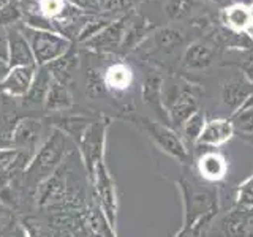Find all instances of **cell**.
I'll use <instances>...</instances> for the list:
<instances>
[{
    "instance_id": "obj_1",
    "label": "cell",
    "mask_w": 253,
    "mask_h": 237,
    "mask_svg": "<svg viewBox=\"0 0 253 237\" xmlns=\"http://www.w3.org/2000/svg\"><path fill=\"white\" fill-rule=\"evenodd\" d=\"M71 144L75 142L65 133L52 128L51 134L42 142V146L30 158L27 168L24 169L26 185L29 188H38L46 179H49L55 171L60 169L62 163L70 154Z\"/></svg>"
},
{
    "instance_id": "obj_2",
    "label": "cell",
    "mask_w": 253,
    "mask_h": 237,
    "mask_svg": "<svg viewBox=\"0 0 253 237\" xmlns=\"http://www.w3.org/2000/svg\"><path fill=\"white\" fill-rule=\"evenodd\" d=\"M201 89L185 79H163V103L171 128L179 131L190 117L200 111Z\"/></svg>"
},
{
    "instance_id": "obj_3",
    "label": "cell",
    "mask_w": 253,
    "mask_h": 237,
    "mask_svg": "<svg viewBox=\"0 0 253 237\" xmlns=\"http://www.w3.org/2000/svg\"><path fill=\"white\" fill-rule=\"evenodd\" d=\"M176 184L182 195V204H184L182 229L192 231L201 220L217 217L220 209L217 190L196 188V185L187 179H179Z\"/></svg>"
},
{
    "instance_id": "obj_4",
    "label": "cell",
    "mask_w": 253,
    "mask_h": 237,
    "mask_svg": "<svg viewBox=\"0 0 253 237\" xmlns=\"http://www.w3.org/2000/svg\"><path fill=\"white\" fill-rule=\"evenodd\" d=\"M128 120L136 126V128L144 133L149 138L152 144L162 150L163 154L169 155L179 163H188L190 160V152L185 142L182 141L180 134L171 128L169 125H165L158 120H152V118L144 117V116H133Z\"/></svg>"
},
{
    "instance_id": "obj_5",
    "label": "cell",
    "mask_w": 253,
    "mask_h": 237,
    "mask_svg": "<svg viewBox=\"0 0 253 237\" xmlns=\"http://www.w3.org/2000/svg\"><path fill=\"white\" fill-rule=\"evenodd\" d=\"M19 27L22 30V34L27 38L32 52H34L37 67H46L47 63L62 57V55L68 52L71 49V46H73L71 40L57 34V32L35 30V29L26 27L22 22Z\"/></svg>"
},
{
    "instance_id": "obj_6",
    "label": "cell",
    "mask_w": 253,
    "mask_h": 237,
    "mask_svg": "<svg viewBox=\"0 0 253 237\" xmlns=\"http://www.w3.org/2000/svg\"><path fill=\"white\" fill-rule=\"evenodd\" d=\"M109 126H111V118L106 116H98L87 126V130L83 134V139L78 144L83 164L87 174L90 176V179L93 176L97 164L105 160L106 138H108Z\"/></svg>"
},
{
    "instance_id": "obj_7",
    "label": "cell",
    "mask_w": 253,
    "mask_h": 237,
    "mask_svg": "<svg viewBox=\"0 0 253 237\" xmlns=\"http://www.w3.org/2000/svg\"><path fill=\"white\" fill-rule=\"evenodd\" d=\"M92 182H93L95 195H97V199H98L103 215L106 217L109 226L116 231L117 210H119L117 190H116V182H114L113 176H111L105 160L97 164V168H95V172L92 176Z\"/></svg>"
},
{
    "instance_id": "obj_8",
    "label": "cell",
    "mask_w": 253,
    "mask_h": 237,
    "mask_svg": "<svg viewBox=\"0 0 253 237\" xmlns=\"http://www.w3.org/2000/svg\"><path fill=\"white\" fill-rule=\"evenodd\" d=\"M130 16L131 13H126V14H122L121 18L114 19L108 27H105L95 37H92L90 40H87L85 43H83V46L85 49L95 51L98 54H111V52H116L117 49H121Z\"/></svg>"
},
{
    "instance_id": "obj_9",
    "label": "cell",
    "mask_w": 253,
    "mask_h": 237,
    "mask_svg": "<svg viewBox=\"0 0 253 237\" xmlns=\"http://www.w3.org/2000/svg\"><path fill=\"white\" fill-rule=\"evenodd\" d=\"M42 136L43 122L34 117H22L18 120L11 133L10 144L11 147L27 154L32 158L37 152V149L42 146Z\"/></svg>"
},
{
    "instance_id": "obj_10",
    "label": "cell",
    "mask_w": 253,
    "mask_h": 237,
    "mask_svg": "<svg viewBox=\"0 0 253 237\" xmlns=\"http://www.w3.org/2000/svg\"><path fill=\"white\" fill-rule=\"evenodd\" d=\"M220 47L215 40L204 37L190 44L182 57V67L190 71H203L212 67L218 59Z\"/></svg>"
},
{
    "instance_id": "obj_11",
    "label": "cell",
    "mask_w": 253,
    "mask_h": 237,
    "mask_svg": "<svg viewBox=\"0 0 253 237\" xmlns=\"http://www.w3.org/2000/svg\"><path fill=\"white\" fill-rule=\"evenodd\" d=\"M141 100L150 111H154L158 122L169 125L168 111L163 103V76L160 73L150 70L144 75L141 82Z\"/></svg>"
},
{
    "instance_id": "obj_12",
    "label": "cell",
    "mask_w": 253,
    "mask_h": 237,
    "mask_svg": "<svg viewBox=\"0 0 253 237\" xmlns=\"http://www.w3.org/2000/svg\"><path fill=\"white\" fill-rule=\"evenodd\" d=\"M38 67H13L8 68L5 78L0 82V95L10 98H24L29 92Z\"/></svg>"
},
{
    "instance_id": "obj_13",
    "label": "cell",
    "mask_w": 253,
    "mask_h": 237,
    "mask_svg": "<svg viewBox=\"0 0 253 237\" xmlns=\"http://www.w3.org/2000/svg\"><path fill=\"white\" fill-rule=\"evenodd\" d=\"M253 95V81L245 76L244 73L233 75L228 78L221 85V103L231 109V113L242 106Z\"/></svg>"
},
{
    "instance_id": "obj_14",
    "label": "cell",
    "mask_w": 253,
    "mask_h": 237,
    "mask_svg": "<svg viewBox=\"0 0 253 237\" xmlns=\"http://www.w3.org/2000/svg\"><path fill=\"white\" fill-rule=\"evenodd\" d=\"M8 43H10V55H8V68L13 67H37L34 52L30 49L26 35L22 34L21 27L14 24L6 27Z\"/></svg>"
},
{
    "instance_id": "obj_15",
    "label": "cell",
    "mask_w": 253,
    "mask_h": 237,
    "mask_svg": "<svg viewBox=\"0 0 253 237\" xmlns=\"http://www.w3.org/2000/svg\"><path fill=\"white\" fill-rule=\"evenodd\" d=\"M253 217V209H244L239 205L226 212L218 220L215 237H245L250 218Z\"/></svg>"
},
{
    "instance_id": "obj_16",
    "label": "cell",
    "mask_w": 253,
    "mask_h": 237,
    "mask_svg": "<svg viewBox=\"0 0 253 237\" xmlns=\"http://www.w3.org/2000/svg\"><path fill=\"white\" fill-rule=\"evenodd\" d=\"M68 111L51 114V117H47L46 120L49 122L52 128H57L62 133H65L67 136L75 142V146H78L79 141L83 139L84 131L87 130V126L90 125L93 118L84 114H68Z\"/></svg>"
},
{
    "instance_id": "obj_17",
    "label": "cell",
    "mask_w": 253,
    "mask_h": 237,
    "mask_svg": "<svg viewBox=\"0 0 253 237\" xmlns=\"http://www.w3.org/2000/svg\"><path fill=\"white\" fill-rule=\"evenodd\" d=\"M234 134H236V131H234V126H233L231 120H229V117L211 118V120L206 122L201 136L196 142V147L203 146V147L217 149L220 146L226 144Z\"/></svg>"
},
{
    "instance_id": "obj_18",
    "label": "cell",
    "mask_w": 253,
    "mask_h": 237,
    "mask_svg": "<svg viewBox=\"0 0 253 237\" xmlns=\"http://www.w3.org/2000/svg\"><path fill=\"white\" fill-rule=\"evenodd\" d=\"M221 24L236 35H249L253 30V8L242 3L225 6L220 13Z\"/></svg>"
},
{
    "instance_id": "obj_19",
    "label": "cell",
    "mask_w": 253,
    "mask_h": 237,
    "mask_svg": "<svg viewBox=\"0 0 253 237\" xmlns=\"http://www.w3.org/2000/svg\"><path fill=\"white\" fill-rule=\"evenodd\" d=\"M228 160L223 154L217 150H206L203 155L196 160V172L203 180H208L215 184L221 182L228 174Z\"/></svg>"
},
{
    "instance_id": "obj_20",
    "label": "cell",
    "mask_w": 253,
    "mask_h": 237,
    "mask_svg": "<svg viewBox=\"0 0 253 237\" xmlns=\"http://www.w3.org/2000/svg\"><path fill=\"white\" fill-rule=\"evenodd\" d=\"M133 81H134L133 70L125 62H116L113 65H109L108 70L105 71V75H103L105 89L111 90L113 93L126 92L131 87Z\"/></svg>"
},
{
    "instance_id": "obj_21",
    "label": "cell",
    "mask_w": 253,
    "mask_h": 237,
    "mask_svg": "<svg viewBox=\"0 0 253 237\" xmlns=\"http://www.w3.org/2000/svg\"><path fill=\"white\" fill-rule=\"evenodd\" d=\"M73 105H75V100H73V95L70 92V87L67 84L55 81L52 78L43 109L47 114H57V113H63V111L71 109Z\"/></svg>"
},
{
    "instance_id": "obj_22",
    "label": "cell",
    "mask_w": 253,
    "mask_h": 237,
    "mask_svg": "<svg viewBox=\"0 0 253 237\" xmlns=\"http://www.w3.org/2000/svg\"><path fill=\"white\" fill-rule=\"evenodd\" d=\"M150 32H154L152 24L146 18H142V16H134L133 18V13H131L128 24H126V29H125L121 49L124 52H130L133 49H136V47L149 37Z\"/></svg>"
},
{
    "instance_id": "obj_23",
    "label": "cell",
    "mask_w": 253,
    "mask_h": 237,
    "mask_svg": "<svg viewBox=\"0 0 253 237\" xmlns=\"http://www.w3.org/2000/svg\"><path fill=\"white\" fill-rule=\"evenodd\" d=\"M78 67H79L78 52H76L75 47L71 46V49L63 54L62 57L55 59L51 63H47L46 70L49 71L51 76L55 79V81L68 85L71 82V79H73V75H75V71L78 70Z\"/></svg>"
},
{
    "instance_id": "obj_24",
    "label": "cell",
    "mask_w": 253,
    "mask_h": 237,
    "mask_svg": "<svg viewBox=\"0 0 253 237\" xmlns=\"http://www.w3.org/2000/svg\"><path fill=\"white\" fill-rule=\"evenodd\" d=\"M51 81H52V76L49 71L46 70V67H38L29 92L26 93V97L21 98L22 105L24 106H37V105L43 106L47 90H49Z\"/></svg>"
},
{
    "instance_id": "obj_25",
    "label": "cell",
    "mask_w": 253,
    "mask_h": 237,
    "mask_svg": "<svg viewBox=\"0 0 253 237\" xmlns=\"http://www.w3.org/2000/svg\"><path fill=\"white\" fill-rule=\"evenodd\" d=\"M229 120L234 126L236 134H239L241 138L249 139L253 136V95L242 106L229 114Z\"/></svg>"
},
{
    "instance_id": "obj_26",
    "label": "cell",
    "mask_w": 253,
    "mask_h": 237,
    "mask_svg": "<svg viewBox=\"0 0 253 237\" xmlns=\"http://www.w3.org/2000/svg\"><path fill=\"white\" fill-rule=\"evenodd\" d=\"M208 122V118H206V114L200 109L198 113H195L192 117L188 118V120L180 126L179 128V134L182 141L185 142L187 147H195L198 139H200L201 133L204 130V125Z\"/></svg>"
},
{
    "instance_id": "obj_27",
    "label": "cell",
    "mask_w": 253,
    "mask_h": 237,
    "mask_svg": "<svg viewBox=\"0 0 253 237\" xmlns=\"http://www.w3.org/2000/svg\"><path fill=\"white\" fill-rule=\"evenodd\" d=\"M68 6L70 3L67 0H37L34 5L24 11H34V13L44 16L47 19L55 21L68 10Z\"/></svg>"
},
{
    "instance_id": "obj_28",
    "label": "cell",
    "mask_w": 253,
    "mask_h": 237,
    "mask_svg": "<svg viewBox=\"0 0 253 237\" xmlns=\"http://www.w3.org/2000/svg\"><path fill=\"white\" fill-rule=\"evenodd\" d=\"M184 41V34L176 27H160L154 32V43L160 49H172Z\"/></svg>"
},
{
    "instance_id": "obj_29",
    "label": "cell",
    "mask_w": 253,
    "mask_h": 237,
    "mask_svg": "<svg viewBox=\"0 0 253 237\" xmlns=\"http://www.w3.org/2000/svg\"><path fill=\"white\" fill-rule=\"evenodd\" d=\"M196 0H166L165 13L169 21H182L193 13Z\"/></svg>"
},
{
    "instance_id": "obj_30",
    "label": "cell",
    "mask_w": 253,
    "mask_h": 237,
    "mask_svg": "<svg viewBox=\"0 0 253 237\" xmlns=\"http://www.w3.org/2000/svg\"><path fill=\"white\" fill-rule=\"evenodd\" d=\"M22 16H24L22 5L19 0H16V2L0 10V29H6L18 22H22Z\"/></svg>"
},
{
    "instance_id": "obj_31",
    "label": "cell",
    "mask_w": 253,
    "mask_h": 237,
    "mask_svg": "<svg viewBox=\"0 0 253 237\" xmlns=\"http://www.w3.org/2000/svg\"><path fill=\"white\" fill-rule=\"evenodd\" d=\"M244 209H253V172L236 188V204Z\"/></svg>"
},
{
    "instance_id": "obj_32",
    "label": "cell",
    "mask_w": 253,
    "mask_h": 237,
    "mask_svg": "<svg viewBox=\"0 0 253 237\" xmlns=\"http://www.w3.org/2000/svg\"><path fill=\"white\" fill-rule=\"evenodd\" d=\"M141 0H100L101 5V13H109V14H126L131 13V10L136 6Z\"/></svg>"
},
{
    "instance_id": "obj_33",
    "label": "cell",
    "mask_w": 253,
    "mask_h": 237,
    "mask_svg": "<svg viewBox=\"0 0 253 237\" xmlns=\"http://www.w3.org/2000/svg\"><path fill=\"white\" fill-rule=\"evenodd\" d=\"M70 5H73L78 10L87 14H98L101 13V5L100 0H67Z\"/></svg>"
},
{
    "instance_id": "obj_34",
    "label": "cell",
    "mask_w": 253,
    "mask_h": 237,
    "mask_svg": "<svg viewBox=\"0 0 253 237\" xmlns=\"http://www.w3.org/2000/svg\"><path fill=\"white\" fill-rule=\"evenodd\" d=\"M19 150L14 147H0V171L8 169L16 161Z\"/></svg>"
},
{
    "instance_id": "obj_35",
    "label": "cell",
    "mask_w": 253,
    "mask_h": 237,
    "mask_svg": "<svg viewBox=\"0 0 253 237\" xmlns=\"http://www.w3.org/2000/svg\"><path fill=\"white\" fill-rule=\"evenodd\" d=\"M8 55H10V43H8L6 29H0V60L8 65Z\"/></svg>"
},
{
    "instance_id": "obj_36",
    "label": "cell",
    "mask_w": 253,
    "mask_h": 237,
    "mask_svg": "<svg viewBox=\"0 0 253 237\" xmlns=\"http://www.w3.org/2000/svg\"><path fill=\"white\" fill-rule=\"evenodd\" d=\"M6 71H8V65H6L5 62H2V60H0V82H2V79L5 78Z\"/></svg>"
},
{
    "instance_id": "obj_37",
    "label": "cell",
    "mask_w": 253,
    "mask_h": 237,
    "mask_svg": "<svg viewBox=\"0 0 253 237\" xmlns=\"http://www.w3.org/2000/svg\"><path fill=\"white\" fill-rule=\"evenodd\" d=\"M19 2H21V5H22V8H30L32 5H34L35 2H37V0H19Z\"/></svg>"
},
{
    "instance_id": "obj_38",
    "label": "cell",
    "mask_w": 253,
    "mask_h": 237,
    "mask_svg": "<svg viewBox=\"0 0 253 237\" xmlns=\"http://www.w3.org/2000/svg\"><path fill=\"white\" fill-rule=\"evenodd\" d=\"M234 3H242V5H245V6L253 8V0H234Z\"/></svg>"
},
{
    "instance_id": "obj_39",
    "label": "cell",
    "mask_w": 253,
    "mask_h": 237,
    "mask_svg": "<svg viewBox=\"0 0 253 237\" xmlns=\"http://www.w3.org/2000/svg\"><path fill=\"white\" fill-rule=\"evenodd\" d=\"M13 2H16V0H0V10L5 8V6H8L10 3H13Z\"/></svg>"
},
{
    "instance_id": "obj_40",
    "label": "cell",
    "mask_w": 253,
    "mask_h": 237,
    "mask_svg": "<svg viewBox=\"0 0 253 237\" xmlns=\"http://www.w3.org/2000/svg\"><path fill=\"white\" fill-rule=\"evenodd\" d=\"M5 210H6V207H5V205H3L2 202H0V217H2V213H3Z\"/></svg>"
},
{
    "instance_id": "obj_41",
    "label": "cell",
    "mask_w": 253,
    "mask_h": 237,
    "mask_svg": "<svg viewBox=\"0 0 253 237\" xmlns=\"http://www.w3.org/2000/svg\"><path fill=\"white\" fill-rule=\"evenodd\" d=\"M0 147H11L10 144H6V142H2V141H0Z\"/></svg>"
},
{
    "instance_id": "obj_42",
    "label": "cell",
    "mask_w": 253,
    "mask_h": 237,
    "mask_svg": "<svg viewBox=\"0 0 253 237\" xmlns=\"http://www.w3.org/2000/svg\"><path fill=\"white\" fill-rule=\"evenodd\" d=\"M209 2H213V3H220L221 0H209Z\"/></svg>"
},
{
    "instance_id": "obj_43",
    "label": "cell",
    "mask_w": 253,
    "mask_h": 237,
    "mask_svg": "<svg viewBox=\"0 0 253 237\" xmlns=\"http://www.w3.org/2000/svg\"><path fill=\"white\" fill-rule=\"evenodd\" d=\"M16 237H24V236H16Z\"/></svg>"
}]
</instances>
